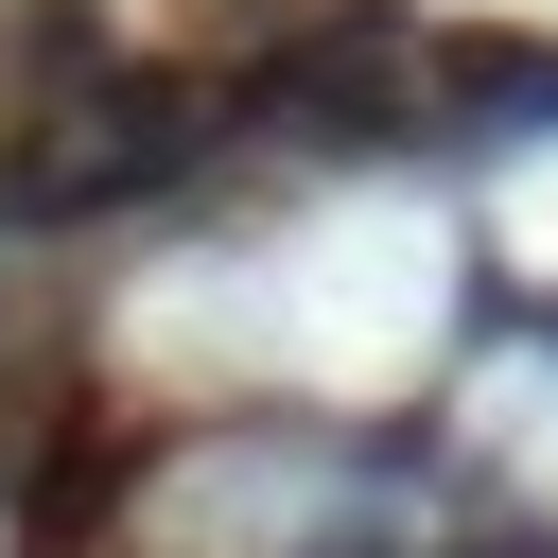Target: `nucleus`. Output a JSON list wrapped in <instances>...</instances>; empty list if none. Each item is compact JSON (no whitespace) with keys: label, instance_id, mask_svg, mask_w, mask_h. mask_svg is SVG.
<instances>
[{"label":"nucleus","instance_id":"f257e3e1","mask_svg":"<svg viewBox=\"0 0 558 558\" xmlns=\"http://www.w3.org/2000/svg\"><path fill=\"white\" fill-rule=\"evenodd\" d=\"M227 140V87L209 70H105L70 122H35V157L0 174V227H105L140 192H192Z\"/></svg>","mask_w":558,"mask_h":558},{"label":"nucleus","instance_id":"f03ea898","mask_svg":"<svg viewBox=\"0 0 558 558\" xmlns=\"http://www.w3.org/2000/svg\"><path fill=\"white\" fill-rule=\"evenodd\" d=\"M418 87H436V52H418L401 0H296V17L244 52L227 122H279V140H314V157H384V140L418 122Z\"/></svg>","mask_w":558,"mask_h":558},{"label":"nucleus","instance_id":"7ed1b4c3","mask_svg":"<svg viewBox=\"0 0 558 558\" xmlns=\"http://www.w3.org/2000/svg\"><path fill=\"white\" fill-rule=\"evenodd\" d=\"M436 105H453L471 140L558 122V35H453V52H436Z\"/></svg>","mask_w":558,"mask_h":558},{"label":"nucleus","instance_id":"20e7f679","mask_svg":"<svg viewBox=\"0 0 558 558\" xmlns=\"http://www.w3.org/2000/svg\"><path fill=\"white\" fill-rule=\"evenodd\" d=\"M17 70H35L52 105H87V87L122 70V52H105V17H87V0H35V17H17Z\"/></svg>","mask_w":558,"mask_h":558}]
</instances>
